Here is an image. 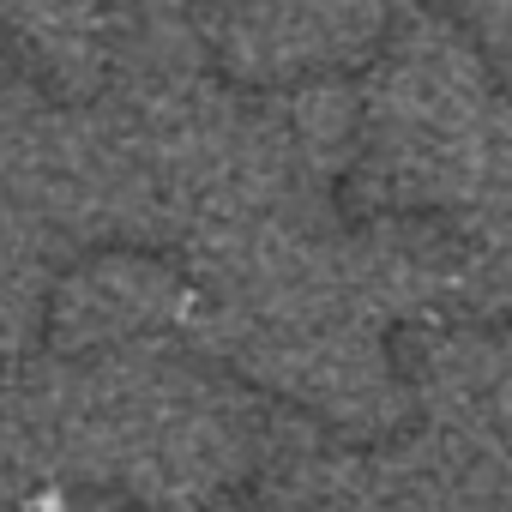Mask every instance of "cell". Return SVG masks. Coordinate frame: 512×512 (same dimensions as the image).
Returning <instances> with one entry per match:
<instances>
[{
    "label": "cell",
    "instance_id": "1",
    "mask_svg": "<svg viewBox=\"0 0 512 512\" xmlns=\"http://www.w3.org/2000/svg\"><path fill=\"white\" fill-rule=\"evenodd\" d=\"M500 91L506 85L458 19L392 31L374 55L368 91H356V163L398 211L476 205L512 151V115Z\"/></svg>",
    "mask_w": 512,
    "mask_h": 512
},
{
    "label": "cell",
    "instance_id": "2",
    "mask_svg": "<svg viewBox=\"0 0 512 512\" xmlns=\"http://www.w3.org/2000/svg\"><path fill=\"white\" fill-rule=\"evenodd\" d=\"M193 13L211 67L260 91L344 79L398 31L392 0H199Z\"/></svg>",
    "mask_w": 512,
    "mask_h": 512
},
{
    "label": "cell",
    "instance_id": "3",
    "mask_svg": "<svg viewBox=\"0 0 512 512\" xmlns=\"http://www.w3.org/2000/svg\"><path fill=\"white\" fill-rule=\"evenodd\" d=\"M187 308L181 278L145 253H91L79 272L49 284V326L73 356H115L157 344Z\"/></svg>",
    "mask_w": 512,
    "mask_h": 512
},
{
    "label": "cell",
    "instance_id": "4",
    "mask_svg": "<svg viewBox=\"0 0 512 512\" xmlns=\"http://www.w3.org/2000/svg\"><path fill=\"white\" fill-rule=\"evenodd\" d=\"M422 398L440 428L512 446V332H458L434 344Z\"/></svg>",
    "mask_w": 512,
    "mask_h": 512
},
{
    "label": "cell",
    "instance_id": "5",
    "mask_svg": "<svg viewBox=\"0 0 512 512\" xmlns=\"http://www.w3.org/2000/svg\"><path fill=\"white\" fill-rule=\"evenodd\" d=\"M49 320V241L0 199V362Z\"/></svg>",
    "mask_w": 512,
    "mask_h": 512
},
{
    "label": "cell",
    "instance_id": "6",
    "mask_svg": "<svg viewBox=\"0 0 512 512\" xmlns=\"http://www.w3.org/2000/svg\"><path fill=\"white\" fill-rule=\"evenodd\" d=\"M253 512H356V476L338 464H302L253 500Z\"/></svg>",
    "mask_w": 512,
    "mask_h": 512
},
{
    "label": "cell",
    "instance_id": "7",
    "mask_svg": "<svg viewBox=\"0 0 512 512\" xmlns=\"http://www.w3.org/2000/svg\"><path fill=\"white\" fill-rule=\"evenodd\" d=\"M31 476V464H25V452H19V434H13V416H7V404H0V494L7 488H19Z\"/></svg>",
    "mask_w": 512,
    "mask_h": 512
}]
</instances>
